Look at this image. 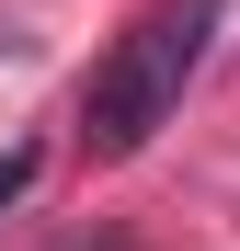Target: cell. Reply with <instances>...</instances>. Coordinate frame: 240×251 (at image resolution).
Masks as SVG:
<instances>
[{
  "label": "cell",
  "instance_id": "1",
  "mask_svg": "<svg viewBox=\"0 0 240 251\" xmlns=\"http://www.w3.org/2000/svg\"><path fill=\"white\" fill-rule=\"evenodd\" d=\"M206 34H217V0H160V12H137L114 34V57L92 69V92H80V149L92 160H137L160 126H172Z\"/></svg>",
  "mask_w": 240,
  "mask_h": 251
}]
</instances>
